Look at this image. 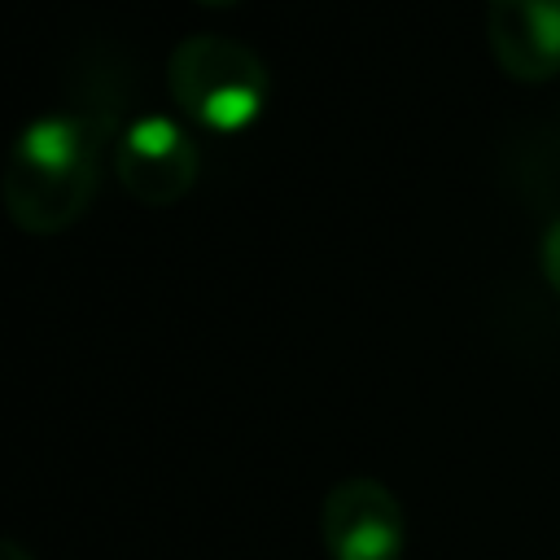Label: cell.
<instances>
[{"label":"cell","instance_id":"ba28073f","mask_svg":"<svg viewBox=\"0 0 560 560\" xmlns=\"http://www.w3.org/2000/svg\"><path fill=\"white\" fill-rule=\"evenodd\" d=\"M197 4H210V9H228V4H236V0H197Z\"/></svg>","mask_w":560,"mask_h":560},{"label":"cell","instance_id":"7a4b0ae2","mask_svg":"<svg viewBox=\"0 0 560 560\" xmlns=\"http://www.w3.org/2000/svg\"><path fill=\"white\" fill-rule=\"evenodd\" d=\"M166 88L188 122L232 136L262 114L271 74L254 44L223 31H192L166 57Z\"/></svg>","mask_w":560,"mask_h":560},{"label":"cell","instance_id":"52a82bcc","mask_svg":"<svg viewBox=\"0 0 560 560\" xmlns=\"http://www.w3.org/2000/svg\"><path fill=\"white\" fill-rule=\"evenodd\" d=\"M0 560H35V556H31L22 542H13V538L0 534Z\"/></svg>","mask_w":560,"mask_h":560},{"label":"cell","instance_id":"5b68a950","mask_svg":"<svg viewBox=\"0 0 560 560\" xmlns=\"http://www.w3.org/2000/svg\"><path fill=\"white\" fill-rule=\"evenodd\" d=\"M486 39L503 74L551 79L560 70V0H486Z\"/></svg>","mask_w":560,"mask_h":560},{"label":"cell","instance_id":"277c9868","mask_svg":"<svg viewBox=\"0 0 560 560\" xmlns=\"http://www.w3.org/2000/svg\"><path fill=\"white\" fill-rule=\"evenodd\" d=\"M328 560H402L407 516L398 494L376 477H341L319 508Z\"/></svg>","mask_w":560,"mask_h":560},{"label":"cell","instance_id":"6da1fadb","mask_svg":"<svg viewBox=\"0 0 560 560\" xmlns=\"http://www.w3.org/2000/svg\"><path fill=\"white\" fill-rule=\"evenodd\" d=\"M122 66H96L92 83L57 109L26 118L0 166V206L31 236H57L74 228L96 188L109 136L118 140Z\"/></svg>","mask_w":560,"mask_h":560},{"label":"cell","instance_id":"8992f818","mask_svg":"<svg viewBox=\"0 0 560 560\" xmlns=\"http://www.w3.org/2000/svg\"><path fill=\"white\" fill-rule=\"evenodd\" d=\"M538 262H542V276H547V284L560 293V214L547 223V232H542V249H538Z\"/></svg>","mask_w":560,"mask_h":560},{"label":"cell","instance_id":"3957f363","mask_svg":"<svg viewBox=\"0 0 560 560\" xmlns=\"http://www.w3.org/2000/svg\"><path fill=\"white\" fill-rule=\"evenodd\" d=\"M114 175L140 206L179 201L201 175V144L171 114H140L114 140Z\"/></svg>","mask_w":560,"mask_h":560}]
</instances>
